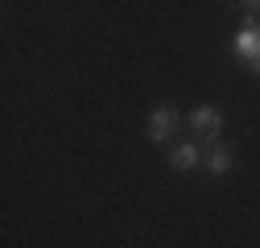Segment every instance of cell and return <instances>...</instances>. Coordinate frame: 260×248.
Returning <instances> with one entry per match:
<instances>
[{"mask_svg": "<svg viewBox=\"0 0 260 248\" xmlns=\"http://www.w3.org/2000/svg\"><path fill=\"white\" fill-rule=\"evenodd\" d=\"M178 124H182V116H178V108H174V104H157V108L149 112V141L166 145V141L178 133Z\"/></svg>", "mask_w": 260, "mask_h": 248, "instance_id": "2", "label": "cell"}, {"mask_svg": "<svg viewBox=\"0 0 260 248\" xmlns=\"http://www.w3.org/2000/svg\"><path fill=\"white\" fill-rule=\"evenodd\" d=\"M170 166H174V170H182V174L199 170V166H203V153H199V145H194V141H178V145L170 149Z\"/></svg>", "mask_w": 260, "mask_h": 248, "instance_id": "5", "label": "cell"}, {"mask_svg": "<svg viewBox=\"0 0 260 248\" xmlns=\"http://www.w3.org/2000/svg\"><path fill=\"white\" fill-rule=\"evenodd\" d=\"M256 71H260V62H256Z\"/></svg>", "mask_w": 260, "mask_h": 248, "instance_id": "7", "label": "cell"}, {"mask_svg": "<svg viewBox=\"0 0 260 248\" xmlns=\"http://www.w3.org/2000/svg\"><path fill=\"white\" fill-rule=\"evenodd\" d=\"M240 9L248 13V21H256V17H260V5H252V0H244V5H240Z\"/></svg>", "mask_w": 260, "mask_h": 248, "instance_id": "6", "label": "cell"}, {"mask_svg": "<svg viewBox=\"0 0 260 248\" xmlns=\"http://www.w3.org/2000/svg\"><path fill=\"white\" fill-rule=\"evenodd\" d=\"M219 133H223V112H219L215 104H199V108L190 112V137H194V141L215 145Z\"/></svg>", "mask_w": 260, "mask_h": 248, "instance_id": "1", "label": "cell"}, {"mask_svg": "<svg viewBox=\"0 0 260 248\" xmlns=\"http://www.w3.org/2000/svg\"><path fill=\"white\" fill-rule=\"evenodd\" d=\"M232 50H236L240 62H260V25L256 21H244V29L236 34Z\"/></svg>", "mask_w": 260, "mask_h": 248, "instance_id": "3", "label": "cell"}, {"mask_svg": "<svg viewBox=\"0 0 260 248\" xmlns=\"http://www.w3.org/2000/svg\"><path fill=\"white\" fill-rule=\"evenodd\" d=\"M232 149H227L223 141H215V145H207V153H203V166H207V174L211 178H223V174H232Z\"/></svg>", "mask_w": 260, "mask_h": 248, "instance_id": "4", "label": "cell"}]
</instances>
